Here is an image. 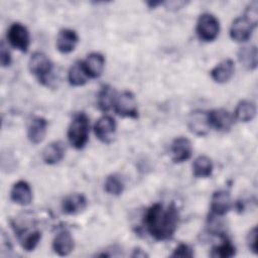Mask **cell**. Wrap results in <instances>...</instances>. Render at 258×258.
Instances as JSON below:
<instances>
[{
    "label": "cell",
    "mask_w": 258,
    "mask_h": 258,
    "mask_svg": "<svg viewBox=\"0 0 258 258\" xmlns=\"http://www.w3.org/2000/svg\"><path fill=\"white\" fill-rule=\"evenodd\" d=\"M143 223L154 240L166 241L171 239L177 230L179 213L173 203L169 205L155 203L146 210Z\"/></svg>",
    "instance_id": "6da1fadb"
},
{
    "label": "cell",
    "mask_w": 258,
    "mask_h": 258,
    "mask_svg": "<svg viewBox=\"0 0 258 258\" xmlns=\"http://www.w3.org/2000/svg\"><path fill=\"white\" fill-rule=\"evenodd\" d=\"M90 121L89 117L84 112H79L74 115L69 128L68 139L70 144L76 149H82L88 142Z\"/></svg>",
    "instance_id": "7a4b0ae2"
},
{
    "label": "cell",
    "mask_w": 258,
    "mask_h": 258,
    "mask_svg": "<svg viewBox=\"0 0 258 258\" xmlns=\"http://www.w3.org/2000/svg\"><path fill=\"white\" fill-rule=\"evenodd\" d=\"M28 69L42 85L48 86L51 82L53 64L49 57L43 52L36 51L31 54L28 60Z\"/></svg>",
    "instance_id": "3957f363"
},
{
    "label": "cell",
    "mask_w": 258,
    "mask_h": 258,
    "mask_svg": "<svg viewBox=\"0 0 258 258\" xmlns=\"http://www.w3.org/2000/svg\"><path fill=\"white\" fill-rule=\"evenodd\" d=\"M196 31L201 40L211 42L219 35L220 22L215 15L208 12L203 13L198 19Z\"/></svg>",
    "instance_id": "277c9868"
},
{
    "label": "cell",
    "mask_w": 258,
    "mask_h": 258,
    "mask_svg": "<svg viewBox=\"0 0 258 258\" xmlns=\"http://www.w3.org/2000/svg\"><path fill=\"white\" fill-rule=\"evenodd\" d=\"M113 109L121 117L131 119L138 118L137 100L131 91H123L117 94Z\"/></svg>",
    "instance_id": "5b68a950"
},
{
    "label": "cell",
    "mask_w": 258,
    "mask_h": 258,
    "mask_svg": "<svg viewBox=\"0 0 258 258\" xmlns=\"http://www.w3.org/2000/svg\"><path fill=\"white\" fill-rule=\"evenodd\" d=\"M7 40L16 49L26 52L30 44V35L27 27L19 22L12 23L7 30Z\"/></svg>",
    "instance_id": "8992f818"
},
{
    "label": "cell",
    "mask_w": 258,
    "mask_h": 258,
    "mask_svg": "<svg viewBox=\"0 0 258 258\" xmlns=\"http://www.w3.org/2000/svg\"><path fill=\"white\" fill-rule=\"evenodd\" d=\"M208 120L211 128H215L217 131L227 132L234 124V116L226 109L219 108L208 111Z\"/></svg>",
    "instance_id": "52a82bcc"
},
{
    "label": "cell",
    "mask_w": 258,
    "mask_h": 258,
    "mask_svg": "<svg viewBox=\"0 0 258 258\" xmlns=\"http://www.w3.org/2000/svg\"><path fill=\"white\" fill-rule=\"evenodd\" d=\"M116 121L109 115H103L100 117L95 125L94 132L96 137L103 143L112 142L116 132Z\"/></svg>",
    "instance_id": "ba28073f"
},
{
    "label": "cell",
    "mask_w": 258,
    "mask_h": 258,
    "mask_svg": "<svg viewBox=\"0 0 258 258\" xmlns=\"http://www.w3.org/2000/svg\"><path fill=\"white\" fill-rule=\"evenodd\" d=\"M171 160L174 163H182L188 160L192 155V145L188 138L176 137L170 145Z\"/></svg>",
    "instance_id": "9c48e42d"
},
{
    "label": "cell",
    "mask_w": 258,
    "mask_h": 258,
    "mask_svg": "<svg viewBox=\"0 0 258 258\" xmlns=\"http://www.w3.org/2000/svg\"><path fill=\"white\" fill-rule=\"evenodd\" d=\"M187 127L197 136H205L210 131L208 112L198 109L189 113L187 117Z\"/></svg>",
    "instance_id": "30bf717a"
},
{
    "label": "cell",
    "mask_w": 258,
    "mask_h": 258,
    "mask_svg": "<svg viewBox=\"0 0 258 258\" xmlns=\"http://www.w3.org/2000/svg\"><path fill=\"white\" fill-rule=\"evenodd\" d=\"M232 208V201L230 192L226 189H219L214 191L211 198L210 210L211 214L222 217L226 215Z\"/></svg>",
    "instance_id": "8fae6325"
},
{
    "label": "cell",
    "mask_w": 258,
    "mask_h": 258,
    "mask_svg": "<svg viewBox=\"0 0 258 258\" xmlns=\"http://www.w3.org/2000/svg\"><path fill=\"white\" fill-rule=\"evenodd\" d=\"M254 26L244 17H237L230 26V36L237 42L247 41L254 30Z\"/></svg>",
    "instance_id": "7c38bea8"
},
{
    "label": "cell",
    "mask_w": 258,
    "mask_h": 258,
    "mask_svg": "<svg viewBox=\"0 0 258 258\" xmlns=\"http://www.w3.org/2000/svg\"><path fill=\"white\" fill-rule=\"evenodd\" d=\"M74 247V238L68 230H60L52 240V249L58 256H68Z\"/></svg>",
    "instance_id": "4fadbf2b"
},
{
    "label": "cell",
    "mask_w": 258,
    "mask_h": 258,
    "mask_svg": "<svg viewBox=\"0 0 258 258\" xmlns=\"http://www.w3.org/2000/svg\"><path fill=\"white\" fill-rule=\"evenodd\" d=\"M79 42L78 33L71 28H63L59 30L56 36V48L61 53L72 52Z\"/></svg>",
    "instance_id": "5bb4252c"
},
{
    "label": "cell",
    "mask_w": 258,
    "mask_h": 258,
    "mask_svg": "<svg viewBox=\"0 0 258 258\" xmlns=\"http://www.w3.org/2000/svg\"><path fill=\"white\" fill-rule=\"evenodd\" d=\"M10 199L20 206H27L32 202V189L25 180L16 181L10 191Z\"/></svg>",
    "instance_id": "9a60e30c"
},
{
    "label": "cell",
    "mask_w": 258,
    "mask_h": 258,
    "mask_svg": "<svg viewBox=\"0 0 258 258\" xmlns=\"http://www.w3.org/2000/svg\"><path fill=\"white\" fill-rule=\"evenodd\" d=\"M88 202L83 194L75 192L67 196L61 202V210L66 215H77L87 208Z\"/></svg>",
    "instance_id": "2e32d148"
},
{
    "label": "cell",
    "mask_w": 258,
    "mask_h": 258,
    "mask_svg": "<svg viewBox=\"0 0 258 258\" xmlns=\"http://www.w3.org/2000/svg\"><path fill=\"white\" fill-rule=\"evenodd\" d=\"M84 68L89 78H99L105 69V57L100 52H91L87 55L86 59L83 60Z\"/></svg>",
    "instance_id": "e0dca14e"
},
{
    "label": "cell",
    "mask_w": 258,
    "mask_h": 258,
    "mask_svg": "<svg viewBox=\"0 0 258 258\" xmlns=\"http://www.w3.org/2000/svg\"><path fill=\"white\" fill-rule=\"evenodd\" d=\"M235 63L232 59L227 58L215 66L210 72L211 78L218 84L227 83L234 75Z\"/></svg>",
    "instance_id": "ac0fdd59"
},
{
    "label": "cell",
    "mask_w": 258,
    "mask_h": 258,
    "mask_svg": "<svg viewBox=\"0 0 258 258\" xmlns=\"http://www.w3.org/2000/svg\"><path fill=\"white\" fill-rule=\"evenodd\" d=\"M47 121L43 117H34L27 128V137L33 144H39L45 138Z\"/></svg>",
    "instance_id": "d6986e66"
},
{
    "label": "cell",
    "mask_w": 258,
    "mask_h": 258,
    "mask_svg": "<svg viewBox=\"0 0 258 258\" xmlns=\"http://www.w3.org/2000/svg\"><path fill=\"white\" fill-rule=\"evenodd\" d=\"M64 151V144L61 141H53L44 147L41 157L45 164L53 165L63 158Z\"/></svg>",
    "instance_id": "ffe728a7"
},
{
    "label": "cell",
    "mask_w": 258,
    "mask_h": 258,
    "mask_svg": "<svg viewBox=\"0 0 258 258\" xmlns=\"http://www.w3.org/2000/svg\"><path fill=\"white\" fill-rule=\"evenodd\" d=\"M17 237L22 249L27 252H31L37 247L41 239V233L38 230L18 229Z\"/></svg>",
    "instance_id": "44dd1931"
},
{
    "label": "cell",
    "mask_w": 258,
    "mask_h": 258,
    "mask_svg": "<svg viewBox=\"0 0 258 258\" xmlns=\"http://www.w3.org/2000/svg\"><path fill=\"white\" fill-rule=\"evenodd\" d=\"M255 115H256V105L249 100L240 101L237 104L233 114L235 120L243 123L252 121Z\"/></svg>",
    "instance_id": "7402d4cb"
},
{
    "label": "cell",
    "mask_w": 258,
    "mask_h": 258,
    "mask_svg": "<svg viewBox=\"0 0 258 258\" xmlns=\"http://www.w3.org/2000/svg\"><path fill=\"white\" fill-rule=\"evenodd\" d=\"M117 92L110 85H104L98 93L97 105L103 112H108L114 107Z\"/></svg>",
    "instance_id": "603a6c76"
},
{
    "label": "cell",
    "mask_w": 258,
    "mask_h": 258,
    "mask_svg": "<svg viewBox=\"0 0 258 258\" xmlns=\"http://www.w3.org/2000/svg\"><path fill=\"white\" fill-rule=\"evenodd\" d=\"M238 59L240 63L248 71H253L257 67L258 52L255 45L243 46L238 51Z\"/></svg>",
    "instance_id": "cb8c5ba5"
},
{
    "label": "cell",
    "mask_w": 258,
    "mask_h": 258,
    "mask_svg": "<svg viewBox=\"0 0 258 258\" xmlns=\"http://www.w3.org/2000/svg\"><path fill=\"white\" fill-rule=\"evenodd\" d=\"M89 80V76L84 68L83 60H78L70 68L68 72V81L74 87L84 86Z\"/></svg>",
    "instance_id": "d4e9b609"
},
{
    "label": "cell",
    "mask_w": 258,
    "mask_h": 258,
    "mask_svg": "<svg viewBox=\"0 0 258 258\" xmlns=\"http://www.w3.org/2000/svg\"><path fill=\"white\" fill-rule=\"evenodd\" d=\"M214 164L212 159L207 155L198 156L192 163V174L197 178H206L212 175Z\"/></svg>",
    "instance_id": "484cf974"
},
{
    "label": "cell",
    "mask_w": 258,
    "mask_h": 258,
    "mask_svg": "<svg viewBox=\"0 0 258 258\" xmlns=\"http://www.w3.org/2000/svg\"><path fill=\"white\" fill-rule=\"evenodd\" d=\"M125 188V183L123 178L117 174V173H112L109 174L105 181H104V189L107 194L111 196H120Z\"/></svg>",
    "instance_id": "4316f807"
},
{
    "label": "cell",
    "mask_w": 258,
    "mask_h": 258,
    "mask_svg": "<svg viewBox=\"0 0 258 258\" xmlns=\"http://www.w3.org/2000/svg\"><path fill=\"white\" fill-rule=\"evenodd\" d=\"M236 254V248L235 246L228 240L224 239L223 242L215 247H213L210 256L211 257H219V258H230L235 256Z\"/></svg>",
    "instance_id": "83f0119b"
},
{
    "label": "cell",
    "mask_w": 258,
    "mask_h": 258,
    "mask_svg": "<svg viewBox=\"0 0 258 258\" xmlns=\"http://www.w3.org/2000/svg\"><path fill=\"white\" fill-rule=\"evenodd\" d=\"M254 27L257 26L258 23V2L257 1H252L250 2L244 12L243 15Z\"/></svg>",
    "instance_id": "f1b7e54d"
},
{
    "label": "cell",
    "mask_w": 258,
    "mask_h": 258,
    "mask_svg": "<svg viewBox=\"0 0 258 258\" xmlns=\"http://www.w3.org/2000/svg\"><path fill=\"white\" fill-rule=\"evenodd\" d=\"M195 255L192 248L184 243L178 244L170 254V257H182V258H190Z\"/></svg>",
    "instance_id": "f546056e"
},
{
    "label": "cell",
    "mask_w": 258,
    "mask_h": 258,
    "mask_svg": "<svg viewBox=\"0 0 258 258\" xmlns=\"http://www.w3.org/2000/svg\"><path fill=\"white\" fill-rule=\"evenodd\" d=\"M11 53L10 50L8 49V45L5 44L4 41H1L0 44V61H1V66L3 68L9 67L11 63Z\"/></svg>",
    "instance_id": "4dcf8cb0"
},
{
    "label": "cell",
    "mask_w": 258,
    "mask_h": 258,
    "mask_svg": "<svg viewBox=\"0 0 258 258\" xmlns=\"http://www.w3.org/2000/svg\"><path fill=\"white\" fill-rule=\"evenodd\" d=\"M246 242L248 248L254 253L257 254V227L254 226L249 233L247 234L246 237Z\"/></svg>",
    "instance_id": "1f68e13d"
},
{
    "label": "cell",
    "mask_w": 258,
    "mask_h": 258,
    "mask_svg": "<svg viewBox=\"0 0 258 258\" xmlns=\"http://www.w3.org/2000/svg\"><path fill=\"white\" fill-rule=\"evenodd\" d=\"M186 4V2L184 1H167V2H163L162 5H164L167 9L169 10H177L182 8L184 5Z\"/></svg>",
    "instance_id": "d6a6232c"
},
{
    "label": "cell",
    "mask_w": 258,
    "mask_h": 258,
    "mask_svg": "<svg viewBox=\"0 0 258 258\" xmlns=\"http://www.w3.org/2000/svg\"><path fill=\"white\" fill-rule=\"evenodd\" d=\"M132 257H141V258H145L148 257V254L145 253V251H143L141 248H135L133 250V253L131 254Z\"/></svg>",
    "instance_id": "836d02e7"
},
{
    "label": "cell",
    "mask_w": 258,
    "mask_h": 258,
    "mask_svg": "<svg viewBox=\"0 0 258 258\" xmlns=\"http://www.w3.org/2000/svg\"><path fill=\"white\" fill-rule=\"evenodd\" d=\"M162 1H148V2H146V4L150 7V8H155L156 6H158V5H162Z\"/></svg>",
    "instance_id": "e575fe53"
}]
</instances>
